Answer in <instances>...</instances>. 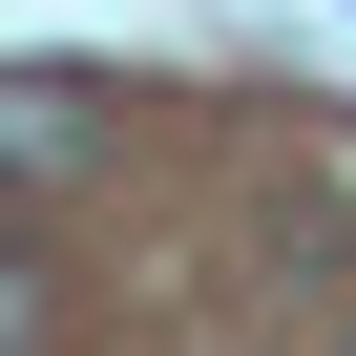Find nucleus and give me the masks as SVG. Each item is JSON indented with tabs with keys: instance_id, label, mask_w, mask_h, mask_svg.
Wrapping results in <instances>:
<instances>
[{
	"instance_id": "nucleus-1",
	"label": "nucleus",
	"mask_w": 356,
	"mask_h": 356,
	"mask_svg": "<svg viewBox=\"0 0 356 356\" xmlns=\"http://www.w3.org/2000/svg\"><path fill=\"white\" fill-rule=\"evenodd\" d=\"M84 147H105V84L84 63H0V189H63Z\"/></svg>"
},
{
	"instance_id": "nucleus-2",
	"label": "nucleus",
	"mask_w": 356,
	"mask_h": 356,
	"mask_svg": "<svg viewBox=\"0 0 356 356\" xmlns=\"http://www.w3.org/2000/svg\"><path fill=\"white\" fill-rule=\"evenodd\" d=\"M0 356H42V252H0Z\"/></svg>"
}]
</instances>
